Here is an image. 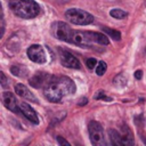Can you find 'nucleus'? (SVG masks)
<instances>
[{
	"instance_id": "ddd939ff",
	"label": "nucleus",
	"mask_w": 146,
	"mask_h": 146,
	"mask_svg": "<svg viewBox=\"0 0 146 146\" xmlns=\"http://www.w3.org/2000/svg\"><path fill=\"white\" fill-rule=\"evenodd\" d=\"M121 140H122V145L123 146H129V145H133V135L131 132V130L129 129V127L123 125L121 128Z\"/></svg>"
},
{
	"instance_id": "4be33fe9",
	"label": "nucleus",
	"mask_w": 146,
	"mask_h": 146,
	"mask_svg": "<svg viewBox=\"0 0 146 146\" xmlns=\"http://www.w3.org/2000/svg\"><path fill=\"white\" fill-rule=\"evenodd\" d=\"M0 76H1V86L5 88V87H7V78H6V75H5V73L3 72H0Z\"/></svg>"
},
{
	"instance_id": "1a4fd4ad",
	"label": "nucleus",
	"mask_w": 146,
	"mask_h": 146,
	"mask_svg": "<svg viewBox=\"0 0 146 146\" xmlns=\"http://www.w3.org/2000/svg\"><path fill=\"white\" fill-rule=\"evenodd\" d=\"M55 76L49 74V73H46V72H38L35 73L31 79H30V84L33 87V88H46L54 79Z\"/></svg>"
},
{
	"instance_id": "a211bd4d",
	"label": "nucleus",
	"mask_w": 146,
	"mask_h": 146,
	"mask_svg": "<svg viewBox=\"0 0 146 146\" xmlns=\"http://www.w3.org/2000/svg\"><path fill=\"white\" fill-rule=\"evenodd\" d=\"M106 70H107V65H106V63H105L104 60L98 62V64H97V66H96V74H97L98 76H102V75L105 74Z\"/></svg>"
},
{
	"instance_id": "5701e85b",
	"label": "nucleus",
	"mask_w": 146,
	"mask_h": 146,
	"mask_svg": "<svg viewBox=\"0 0 146 146\" xmlns=\"http://www.w3.org/2000/svg\"><path fill=\"white\" fill-rule=\"evenodd\" d=\"M56 138H57V141H58V144H59V145H67V146L70 145V143H68L67 140H65V139H63V138H62L60 136H57Z\"/></svg>"
},
{
	"instance_id": "39448f33",
	"label": "nucleus",
	"mask_w": 146,
	"mask_h": 146,
	"mask_svg": "<svg viewBox=\"0 0 146 146\" xmlns=\"http://www.w3.org/2000/svg\"><path fill=\"white\" fill-rule=\"evenodd\" d=\"M73 31L68 24L64 23V22H54L50 26V33L54 38L60 40V41H65V42H71V38L73 34Z\"/></svg>"
},
{
	"instance_id": "6ab92c4d",
	"label": "nucleus",
	"mask_w": 146,
	"mask_h": 146,
	"mask_svg": "<svg viewBox=\"0 0 146 146\" xmlns=\"http://www.w3.org/2000/svg\"><path fill=\"white\" fill-rule=\"evenodd\" d=\"M114 84H115L116 87H122V86H124V84H125V79H124V76H123L122 74L116 75L115 79H114Z\"/></svg>"
},
{
	"instance_id": "dca6fc26",
	"label": "nucleus",
	"mask_w": 146,
	"mask_h": 146,
	"mask_svg": "<svg viewBox=\"0 0 146 146\" xmlns=\"http://www.w3.org/2000/svg\"><path fill=\"white\" fill-rule=\"evenodd\" d=\"M103 31L106 33V35H107V36L112 38V39H113V40H115V41H117V40H120V39H121V33H120L119 31H116V30L108 29V27H103Z\"/></svg>"
},
{
	"instance_id": "f257e3e1",
	"label": "nucleus",
	"mask_w": 146,
	"mask_h": 146,
	"mask_svg": "<svg viewBox=\"0 0 146 146\" xmlns=\"http://www.w3.org/2000/svg\"><path fill=\"white\" fill-rule=\"evenodd\" d=\"M75 83L67 76H55L44 88V97L51 103H59L63 97L74 94Z\"/></svg>"
},
{
	"instance_id": "7ed1b4c3",
	"label": "nucleus",
	"mask_w": 146,
	"mask_h": 146,
	"mask_svg": "<svg viewBox=\"0 0 146 146\" xmlns=\"http://www.w3.org/2000/svg\"><path fill=\"white\" fill-rule=\"evenodd\" d=\"M9 8L16 16L25 19L34 18L40 13V7L34 0H9Z\"/></svg>"
},
{
	"instance_id": "b1692460",
	"label": "nucleus",
	"mask_w": 146,
	"mask_h": 146,
	"mask_svg": "<svg viewBox=\"0 0 146 146\" xmlns=\"http://www.w3.org/2000/svg\"><path fill=\"white\" fill-rule=\"evenodd\" d=\"M135 78H136L137 80H140V79L143 78V72H141L140 70L136 71V72H135Z\"/></svg>"
},
{
	"instance_id": "f8f14e48",
	"label": "nucleus",
	"mask_w": 146,
	"mask_h": 146,
	"mask_svg": "<svg viewBox=\"0 0 146 146\" xmlns=\"http://www.w3.org/2000/svg\"><path fill=\"white\" fill-rule=\"evenodd\" d=\"M15 91L18 96H21L24 99H26L29 102H32V103H38L36 97L32 94V91H30V89L26 86H24L22 83H18V84L15 86Z\"/></svg>"
},
{
	"instance_id": "9b49d317",
	"label": "nucleus",
	"mask_w": 146,
	"mask_h": 146,
	"mask_svg": "<svg viewBox=\"0 0 146 146\" xmlns=\"http://www.w3.org/2000/svg\"><path fill=\"white\" fill-rule=\"evenodd\" d=\"M19 107H21L22 114H23L29 121H31L33 124H38V123H39V116H38L36 112H35L27 103H21Z\"/></svg>"
},
{
	"instance_id": "423d86ee",
	"label": "nucleus",
	"mask_w": 146,
	"mask_h": 146,
	"mask_svg": "<svg viewBox=\"0 0 146 146\" xmlns=\"http://www.w3.org/2000/svg\"><path fill=\"white\" fill-rule=\"evenodd\" d=\"M88 130H89V138L92 145L103 146L106 144L104 137V130L100 123H98L97 121H90L88 125Z\"/></svg>"
},
{
	"instance_id": "412c9836",
	"label": "nucleus",
	"mask_w": 146,
	"mask_h": 146,
	"mask_svg": "<svg viewBox=\"0 0 146 146\" xmlns=\"http://www.w3.org/2000/svg\"><path fill=\"white\" fill-rule=\"evenodd\" d=\"M95 98H96V99H102V100H105V102H111V100H112V98H111V97L105 96V94H104V91H103V90L98 91V94L95 96Z\"/></svg>"
},
{
	"instance_id": "2eb2a0df",
	"label": "nucleus",
	"mask_w": 146,
	"mask_h": 146,
	"mask_svg": "<svg viewBox=\"0 0 146 146\" xmlns=\"http://www.w3.org/2000/svg\"><path fill=\"white\" fill-rule=\"evenodd\" d=\"M10 71H11V73L15 76H19V78H23V76H25L29 73L27 68L22 66V65H14V66H11Z\"/></svg>"
},
{
	"instance_id": "9d476101",
	"label": "nucleus",
	"mask_w": 146,
	"mask_h": 146,
	"mask_svg": "<svg viewBox=\"0 0 146 146\" xmlns=\"http://www.w3.org/2000/svg\"><path fill=\"white\" fill-rule=\"evenodd\" d=\"M2 104L9 111H11L14 113H22L21 112V107H18V105H17V100H16L15 96L9 91L2 94Z\"/></svg>"
},
{
	"instance_id": "6e6552de",
	"label": "nucleus",
	"mask_w": 146,
	"mask_h": 146,
	"mask_svg": "<svg viewBox=\"0 0 146 146\" xmlns=\"http://www.w3.org/2000/svg\"><path fill=\"white\" fill-rule=\"evenodd\" d=\"M58 55H59V59L63 66L68 67V68H80L81 67V63L80 60L72 55L70 51L64 50V49H58Z\"/></svg>"
},
{
	"instance_id": "f03ea898",
	"label": "nucleus",
	"mask_w": 146,
	"mask_h": 146,
	"mask_svg": "<svg viewBox=\"0 0 146 146\" xmlns=\"http://www.w3.org/2000/svg\"><path fill=\"white\" fill-rule=\"evenodd\" d=\"M79 47H92L94 44L99 46H107L110 43V40L107 35L94 32V31H73L71 42Z\"/></svg>"
},
{
	"instance_id": "f3484780",
	"label": "nucleus",
	"mask_w": 146,
	"mask_h": 146,
	"mask_svg": "<svg viewBox=\"0 0 146 146\" xmlns=\"http://www.w3.org/2000/svg\"><path fill=\"white\" fill-rule=\"evenodd\" d=\"M110 15L113 17V18H116V19H122L124 17L128 16V13L122 10V9H119V8H114L110 11Z\"/></svg>"
},
{
	"instance_id": "aec40b11",
	"label": "nucleus",
	"mask_w": 146,
	"mask_h": 146,
	"mask_svg": "<svg viewBox=\"0 0 146 146\" xmlns=\"http://www.w3.org/2000/svg\"><path fill=\"white\" fill-rule=\"evenodd\" d=\"M97 64H98V62L96 60V58H88L86 60V65L89 70H94L97 66Z\"/></svg>"
},
{
	"instance_id": "20e7f679",
	"label": "nucleus",
	"mask_w": 146,
	"mask_h": 146,
	"mask_svg": "<svg viewBox=\"0 0 146 146\" xmlns=\"http://www.w3.org/2000/svg\"><path fill=\"white\" fill-rule=\"evenodd\" d=\"M65 17L68 22L75 25H89L94 22V16L86 10L79 8H70L65 11Z\"/></svg>"
},
{
	"instance_id": "0eeeda50",
	"label": "nucleus",
	"mask_w": 146,
	"mask_h": 146,
	"mask_svg": "<svg viewBox=\"0 0 146 146\" xmlns=\"http://www.w3.org/2000/svg\"><path fill=\"white\" fill-rule=\"evenodd\" d=\"M27 57L36 64H43L47 62V56H46V51L42 48V46L40 44H32L27 48Z\"/></svg>"
},
{
	"instance_id": "4468645a",
	"label": "nucleus",
	"mask_w": 146,
	"mask_h": 146,
	"mask_svg": "<svg viewBox=\"0 0 146 146\" xmlns=\"http://www.w3.org/2000/svg\"><path fill=\"white\" fill-rule=\"evenodd\" d=\"M108 135H110V139H111V143L113 145H116V146H120L122 145V140H121V133L114 129H110L108 130Z\"/></svg>"
}]
</instances>
